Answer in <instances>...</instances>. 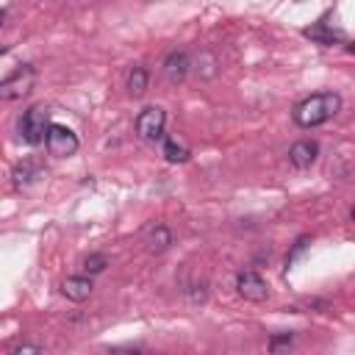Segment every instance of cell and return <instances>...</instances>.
<instances>
[{
    "instance_id": "cell-1",
    "label": "cell",
    "mask_w": 355,
    "mask_h": 355,
    "mask_svg": "<svg viewBox=\"0 0 355 355\" xmlns=\"http://www.w3.org/2000/svg\"><path fill=\"white\" fill-rule=\"evenodd\" d=\"M338 111H341V94L338 92H316V94L300 100L294 105L291 116L300 128H319V125L330 122Z\"/></svg>"
},
{
    "instance_id": "cell-2",
    "label": "cell",
    "mask_w": 355,
    "mask_h": 355,
    "mask_svg": "<svg viewBox=\"0 0 355 355\" xmlns=\"http://www.w3.org/2000/svg\"><path fill=\"white\" fill-rule=\"evenodd\" d=\"M47 128H50V111L44 105H33L28 108L19 122H17V130H19V139L28 141V144H42L44 136H47Z\"/></svg>"
},
{
    "instance_id": "cell-3",
    "label": "cell",
    "mask_w": 355,
    "mask_h": 355,
    "mask_svg": "<svg viewBox=\"0 0 355 355\" xmlns=\"http://www.w3.org/2000/svg\"><path fill=\"white\" fill-rule=\"evenodd\" d=\"M33 83H36V67L22 64V67H17L11 75H6L0 80V100H8V103L11 100H22V97L31 94Z\"/></svg>"
},
{
    "instance_id": "cell-4",
    "label": "cell",
    "mask_w": 355,
    "mask_h": 355,
    "mask_svg": "<svg viewBox=\"0 0 355 355\" xmlns=\"http://www.w3.org/2000/svg\"><path fill=\"white\" fill-rule=\"evenodd\" d=\"M44 144H47V153L55 155V158H69V155H75L78 147H80L78 133L69 130L67 125H58V122H50L47 136H44Z\"/></svg>"
},
{
    "instance_id": "cell-5",
    "label": "cell",
    "mask_w": 355,
    "mask_h": 355,
    "mask_svg": "<svg viewBox=\"0 0 355 355\" xmlns=\"http://www.w3.org/2000/svg\"><path fill=\"white\" fill-rule=\"evenodd\" d=\"M166 128V111L161 105H147L136 116V136L144 141H161Z\"/></svg>"
},
{
    "instance_id": "cell-6",
    "label": "cell",
    "mask_w": 355,
    "mask_h": 355,
    "mask_svg": "<svg viewBox=\"0 0 355 355\" xmlns=\"http://www.w3.org/2000/svg\"><path fill=\"white\" fill-rule=\"evenodd\" d=\"M236 291H239V297H244V300H250V302H263V300L269 297L266 280H263L258 272H252V269L236 275Z\"/></svg>"
},
{
    "instance_id": "cell-7",
    "label": "cell",
    "mask_w": 355,
    "mask_h": 355,
    "mask_svg": "<svg viewBox=\"0 0 355 355\" xmlns=\"http://www.w3.org/2000/svg\"><path fill=\"white\" fill-rule=\"evenodd\" d=\"M189 69H191V58H189L186 50H172L164 58V64H161V72H164V78L169 83H183L186 75H189Z\"/></svg>"
},
{
    "instance_id": "cell-8",
    "label": "cell",
    "mask_w": 355,
    "mask_h": 355,
    "mask_svg": "<svg viewBox=\"0 0 355 355\" xmlns=\"http://www.w3.org/2000/svg\"><path fill=\"white\" fill-rule=\"evenodd\" d=\"M316 158H319V144H316L313 139H300V141H294V144L288 147V161H291V166H297V169L313 166Z\"/></svg>"
},
{
    "instance_id": "cell-9",
    "label": "cell",
    "mask_w": 355,
    "mask_h": 355,
    "mask_svg": "<svg viewBox=\"0 0 355 355\" xmlns=\"http://www.w3.org/2000/svg\"><path fill=\"white\" fill-rule=\"evenodd\" d=\"M44 172H47L44 164H39L36 158H25L22 164L14 166V175L11 178H14V186L17 189H31L33 183H39L44 178Z\"/></svg>"
},
{
    "instance_id": "cell-10",
    "label": "cell",
    "mask_w": 355,
    "mask_h": 355,
    "mask_svg": "<svg viewBox=\"0 0 355 355\" xmlns=\"http://www.w3.org/2000/svg\"><path fill=\"white\" fill-rule=\"evenodd\" d=\"M92 275H72V277H67L64 283H61V294L67 297V300H72V302H83V300H89L92 297Z\"/></svg>"
},
{
    "instance_id": "cell-11",
    "label": "cell",
    "mask_w": 355,
    "mask_h": 355,
    "mask_svg": "<svg viewBox=\"0 0 355 355\" xmlns=\"http://www.w3.org/2000/svg\"><path fill=\"white\" fill-rule=\"evenodd\" d=\"M172 230L166 227V225H153L150 230H147V239H144V244H147V252H153V255H161V252H166L169 247H172Z\"/></svg>"
},
{
    "instance_id": "cell-12",
    "label": "cell",
    "mask_w": 355,
    "mask_h": 355,
    "mask_svg": "<svg viewBox=\"0 0 355 355\" xmlns=\"http://www.w3.org/2000/svg\"><path fill=\"white\" fill-rule=\"evenodd\" d=\"M147 86H150V72L144 67H133L128 72V94L130 97H141L147 92Z\"/></svg>"
},
{
    "instance_id": "cell-13",
    "label": "cell",
    "mask_w": 355,
    "mask_h": 355,
    "mask_svg": "<svg viewBox=\"0 0 355 355\" xmlns=\"http://www.w3.org/2000/svg\"><path fill=\"white\" fill-rule=\"evenodd\" d=\"M161 153H164V158H166L169 164H183V161H189V155H191V153H189L183 144H178L175 139H164Z\"/></svg>"
},
{
    "instance_id": "cell-14",
    "label": "cell",
    "mask_w": 355,
    "mask_h": 355,
    "mask_svg": "<svg viewBox=\"0 0 355 355\" xmlns=\"http://www.w3.org/2000/svg\"><path fill=\"white\" fill-rule=\"evenodd\" d=\"M305 36H308V39H313V42H319V44H333V42L338 39V33H333L327 22H319L316 28H308V31H305Z\"/></svg>"
},
{
    "instance_id": "cell-15",
    "label": "cell",
    "mask_w": 355,
    "mask_h": 355,
    "mask_svg": "<svg viewBox=\"0 0 355 355\" xmlns=\"http://www.w3.org/2000/svg\"><path fill=\"white\" fill-rule=\"evenodd\" d=\"M105 266H108V255L105 252H92V255L83 258V272L86 275H100Z\"/></svg>"
},
{
    "instance_id": "cell-16",
    "label": "cell",
    "mask_w": 355,
    "mask_h": 355,
    "mask_svg": "<svg viewBox=\"0 0 355 355\" xmlns=\"http://www.w3.org/2000/svg\"><path fill=\"white\" fill-rule=\"evenodd\" d=\"M183 294L189 297L191 305H202V302L208 300V288H205V283H191L189 288H183Z\"/></svg>"
},
{
    "instance_id": "cell-17",
    "label": "cell",
    "mask_w": 355,
    "mask_h": 355,
    "mask_svg": "<svg viewBox=\"0 0 355 355\" xmlns=\"http://www.w3.org/2000/svg\"><path fill=\"white\" fill-rule=\"evenodd\" d=\"M308 241H311L308 236H300V239H297V244H294V247H291V252L286 255V269H291V266H294V261H297V258H300V255L305 252Z\"/></svg>"
},
{
    "instance_id": "cell-18",
    "label": "cell",
    "mask_w": 355,
    "mask_h": 355,
    "mask_svg": "<svg viewBox=\"0 0 355 355\" xmlns=\"http://www.w3.org/2000/svg\"><path fill=\"white\" fill-rule=\"evenodd\" d=\"M291 341H294V336H291V333L272 336V338H269V349H272V352H277V349H283V347H291Z\"/></svg>"
},
{
    "instance_id": "cell-19",
    "label": "cell",
    "mask_w": 355,
    "mask_h": 355,
    "mask_svg": "<svg viewBox=\"0 0 355 355\" xmlns=\"http://www.w3.org/2000/svg\"><path fill=\"white\" fill-rule=\"evenodd\" d=\"M14 352H44V347L42 344H17Z\"/></svg>"
},
{
    "instance_id": "cell-20",
    "label": "cell",
    "mask_w": 355,
    "mask_h": 355,
    "mask_svg": "<svg viewBox=\"0 0 355 355\" xmlns=\"http://www.w3.org/2000/svg\"><path fill=\"white\" fill-rule=\"evenodd\" d=\"M3 17H6V11H0V25H3Z\"/></svg>"
}]
</instances>
